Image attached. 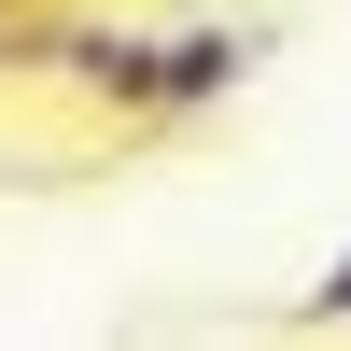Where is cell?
Masks as SVG:
<instances>
[{
  "mask_svg": "<svg viewBox=\"0 0 351 351\" xmlns=\"http://www.w3.org/2000/svg\"><path fill=\"white\" fill-rule=\"evenodd\" d=\"M28 71H56L99 112H169V28H43Z\"/></svg>",
  "mask_w": 351,
  "mask_h": 351,
  "instance_id": "1",
  "label": "cell"
},
{
  "mask_svg": "<svg viewBox=\"0 0 351 351\" xmlns=\"http://www.w3.org/2000/svg\"><path fill=\"white\" fill-rule=\"evenodd\" d=\"M239 84H253V28H169V112H225V99H239Z\"/></svg>",
  "mask_w": 351,
  "mask_h": 351,
  "instance_id": "2",
  "label": "cell"
},
{
  "mask_svg": "<svg viewBox=\"0 0 351 351\" xmlns=\"http://www.w3.org/2000/svg\"><path fill=\"white\" fill-rule=\"evenodd\" d=\"M295 324H351V253H337V267H324V281L295 295Z\"/></svg>",
  "mask_w": 351,
  "mask_h": 351,
  "instance_id": "3",
  "label": "cell"
},
{
  "mask_svg": "<svg viewBox=\"0 0 351 351\" xmlns=\"http://www.w3.org/2000/svg\"><path fill=\"white\" fill-rule=\"evenodd\" d=\"M0 71H28V28H0Z\"/></svg>",
  "mask_w": 351,
  "mask_h": 351,
  "instance_id": "4",
  "label": "cell"
}]
</instances>
